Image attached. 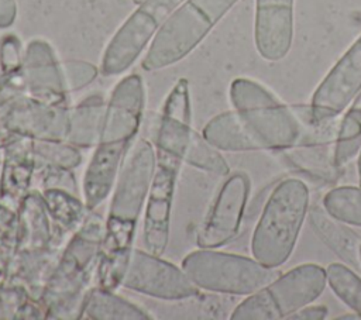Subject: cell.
<instances>
[{"label": "cell", "instance_id": "33", "mask_svg": "<svg viewBox=\"0 0 361 320\" xmlns=\"http://www.w3.org/2000/svg\"><path fill=\"white\" fill-rule=\"evenodd\" d=\"M327 314H329V309L326 306L306 304L298 312H295L293 314H290L288 320H323L327 317Z\"/></svg>", "mask_w": 361, "mask_h": 320}, {"label": "cell", "instance_id": "38", "mask_svg": "<svg viewBox=\"0 0 361 320\" xmlns=\"http://www.w3.org/2000/svg\"><path fill=\"white\" fill-rule=\"evenodd\" d=\"M360 261H361V244H360Z\"/></svg>", "mask_w": 361, "mask_h": 320}, {"label": "cell", "instance_id": "31", "mask_svg": "<svg viewBox=\"0 0 361 320\" xmlns=\"http://www.w3.org/2000/svg\"><path fill=\"white\" fill-rule=\"evenodd\" d=\"M24 52L21 42L14 34H6L0 39V68L1 76L21 72Z\"/></svg>", "mask_w": 361, "mask_h": 320}, {"label": "cell", "instance_id": "12", "mask_svg": "<svg viewBox=\"0 0 361 320\" xmlns=\"http://www.w3.org/2000/svg\"><path fill=\"white\" fill-rule=\"evenodd\" d=\"M248 195L250 179L244 172L224 180L196 234L199 248H219L238 234Z\"/></svg>", "mask_w": 361, "mask_h": 320}, {"label": "cell", "instance_id": "8", "mask_svg": "<svg viewBox=\"0 0 361 320\" xmlns=\"http://www.w3.org/2000/svg\"><path fill=\"white\" fill-rule=\"evenodd\" d=\"M182 269L199 289L227 295H252L281 275L276 268H268L255 258L214 248L189 252Z\"/></svg>", "mask_w": 361, "mask_h": 320}, {"label": "cell", "instance_id": "1", "mask_svg": "<svg viewBox=\"0 0 361 320\" xmlns=\"http://www.w3.org/2000/svg\"><path fill=\"white\" fill-rule=\"evenodd\" d=\"M340 117L319 120L310 104L283 103L233 110L213 117L202 135L219 151H276L333 145Z\"/></svg>", "mask_w": 361, "mask_h": 320}, {"label": "cell", "instance_id": "15", "mask_svg": "<svg viewBox=\"0 0 361 320\" xmlns=\"http://www.w3.org/2000/svg\"><path fill=\"white\" fill-rule=\"evenodd\" d=\"M196 131L190 125L189 83L180 78L165 99L155 133L157 152L171 155L183 162Z\"/></svg>", "mask_w": 361, "mask_h": 320}, {"label": "cell", "instance_id": "3", "mask_svg": "<svg viewBox=\"0 0 361 320\" xmlns=\"http://www.w3.org/2000/svg\"><path fill=\"white\" fill-rule=\"evenodd\" d=\"M103 231L102 217L87 214L51 268L38 297L47 319L80 317L92 272L97 268Z\"/></svg>", "mask_w": 361, "mask_h": 320}, {"label": "cell", "instance_id": "23", "mask_svg": "<svg viewBox=\"0 0 361 320\" xmlns=\"http://www.w3.org/2000/svg\"><path fill=\"white\" fill-rule=\"evenodd\" d=\"M39 193L54 223L65 233L76 231L86 217V204L63 187H42Z\"/></svg>", "mask_w": 361, "mask_h": 320}, {"label": "cell", "instance_id": "27", "mask_svg": "<svg viewBox=\"0 0 361 320\" xmlns=\"http://www.w3.org/2000/svg\"><path fill=\"white\" fill-rule=\"evenodd\" d=\"M37 166L72 169L82 162L80 152L68 141L32 140Z\"/></svg>", "mask_w": 361, "mask_h": 320}, {"label": "cell", "instance_id": "36", "mask_svg": "<svg viewBox=\"0 0 361 320\" xmlns=\"http://www.w3.org/2000/svg\"><path fill=\"white\" fill-rule=\"evenodd\" d=\"M358 182L361 186V151H360V158H358Z\"/></svg>", "mask_w": 361, "mask_h": 320}, {"label": "cell", "instance_id": "26", "mask_svg": "<svg viewBox=\"0 0 361 320\" xmlns=\"http://www.w3.org/2000/svg\"><path fill=\"white\" fill-rule=\"evenodd\" d=\"M326 278L333 293L361 316V278L351 268L338 262L326 268Z\"/></svg>", "mask_w": 361, "mask_h": 320}, {"label": "cell", "instance_id": "28", "mask_svg": "<svg viewBox=\"0 0 361 320\" xmlns=\"http://www.w3.org/2000/svg\"><path fill=\"white\" fill-rule=\"evenodd\" d=\"M230 100L235 110H245L279 103L276 96L271 93L267 87L247 78H237L231 82Z\"/></svg>", "mask_w": 361, "mask_h": 320}, {"label": "cell", "instance_id": "37", "mask_svg": "<svg viewBox=\"0 0 361 320\" xmlns=\"http://www.w3.org/2000/svg\"><path fill=\"white\" fill-rule=\"evenodd\" d=\"M133 1H134V3H137V4H140L142 0H133Z\"/></svg>", "mask_w": 361, "mask_h": 320}, {"label": "cell", "instance_id": "19", "mask_svg": "<svg viewBox=\"0 0 361 320\" xmlns=\"http://www.w3.org/2000/svg\"><path fill=\"white\" fill-rule=\"evenodd\" d=\"M128 149L130 145L123 142L99 141L96 144L83 178V196L89 211L94 210L113 189L120 164Z\"/></svg>", "mask_w": 361, "mask_h": 320}, {"label": "cell", "instance_id": "24", "mask_svg": "<svg viewBox=\"0 0 361 320\" xmlns=\"http://www.w3.org/2000/svg\"><path fill=\"white\" fill-rule=\"evenodd\" d=\"M286 158L302 172L324 182H334L340 175V169L334 164L333 149L324 152L323 147L292 148L286 149Z\"/></svg>", "mask_w": 361, "mask_h": 320}, {"label": "cell", "instance_id": "34", "mask_svg": "<svg viewBox=\"0 0 361 320\" xmlns=\"http://www.w3.org/2000/svg\"><path fill=\"white\" fill-rule=\"evenodd\" d=\"M17 16L16 0H0V28L10 27Z\"/></svg>", "mask_w": 361, "mask_h": 320}, {"label": "cell", "instance_id": "14", "mask_svg": "<svg viewBox=\"0 0 361 320\" xmlns=\"http://www.w3.org/2000/svg\"><path fill=\"white\" fill-rule=\"evenodd\" d=\"M361 90V35L334 63L312 94L316 118L338 117Z\"/></svg>", "mask_w": 361, "mask_h": 320}, {"label": "cell", "instance_id": "9", "mask_svg": "<svg viewBox=\"0 0 361 320\" xmlns=\"http://www.w3.org/2000/svg\"><path fill=\"white\" fill-rule=\"evenodd\" d=\"M66 104L38 100L24 90L0 85V145L14 138L66 141Z\"/></svg>", "mask_w": 361, "mask_h": 320}, {"label": "cell", "instance_id": "2", "mask_svg": "<svg viewBox=\"0 0 361 320\" xmlns=\"http://www.w3.org/2000/svg\"><path fill=\"white\" fill-rule=\"evenodd\" d=\"M155 166L157 152L154 147L144 138L138 140L120 169L104 223L96 268L97 286L103 289L114 290L121 285Z\"/></svg>", "mask_w": 361, "mask_h": 320}, {"label": "cell", "instance_id": "4", "mask_svg": "<svg viewBox=\"0 0 361 320\" xmlns=\"http://www.w3.org/2000/svg\"><path fill=\"white\" fill-rule=\"evenodd\" d=\"M18 223L13 251L4 265L6 279L11 285L23 286L38 300L49 273L51 264L63 233L54 231L56 226L48 213L39 192L30 190L17 209Z\"/></svg>", "mask_w": 361, "mask_h": 320}, {"label": "cell", "instance_id": "22", "mask_svg": "<svg viewBox=\"0 0 361 320\" xmlns=\"http://www.w3.org/2000/svg\"><path fill=\"white\" fill-rule=\"evenodd\" d=\"M79 319L89 320H149L141 307L130 303L113 290L96 286L89 289Z\"/></svg>", "mask_w": 361, "mask_h": 320}, {"label": "cell", "instance_id": "35", "mask_svg": "<svg viewBox=\"0 0 361 320\" xmlns=\"http://www.w3.org/2000/svg\"><path fill=\"white\" fill-rule=\"evenodd\" d=\"M337 319L340 320H348V319H361L360 314H344V316H338Z\"/></svg>", "mask_w": 361, "mask_h": 320}, {"label": "cell", "instance_id": "13", "mask_svg": "<svg viewBox=\"0 0 361 320\" xmlns=\"http://www.w3.org/2000/svg\"><path fill=\"white\" fill-rule=\"evenodd\" d=\"M180 164L179 159L171 155L157 152V166L144 217V244L147 251L155 255H161L168 245L171 209Z\"/></svg>", "mask_w": 361, "mask_h": 320}, {"label": "cell", "instance_id": "11", "mask_svg": "<svg viewBox=\"0 0 361 320\" xmlns=\"http://www.w3.org/2000/svg\"><path fill=\"white\" fill-rule=\"evenodd\" d=\"M121 285L162 300H182L199 293L182 268L141 250H133Z\"/></svg>", "mask_w": 361, "mask_h": 320}, {"label": "cell", "instance_id": "18", "mask_svg": "<svg viewBox=\"0 0 361 320\" xmlns=\"http://www.w3.org/2000/svg\"><path fill=\"white\" fill-rule=\"evenodd\" d=\"M37 168L31 138H14L4 145V161L0 175V200L17 211L30 193Z\"/></svg>", "mask_w": 361, "mask_h": 320}, {"label": "cell", "instance_id": "20", "mask_svg": "<svg viewBox=\"0 0 361 320\" xmlns=\"http://www.w3.org/2000/svg\"><path fill=\"white\" fill-rule=\"evenodd\" d=\"M106 100L100 94H92L69 110V128L66 141L75 147L96 145L100 137Z\"/></svg>", "mask_w": 361, "mask_h": 320}, {"label": "cell", "instance_id": "17", "mask_svg": "<svg viewBox=\"0 0 361 320\" xmlns=\"http://www.w3.org/2000/svg\"><path fill=\"white\" fill-rule=\"evenodd\" d=\"M23 78L25 92L42 101L66 104V86L62 66L58 63L52 47L39 38L28 42L23 58Z\"/></svg>", "mask_w": 361, "mask_h": 320}, {"label": "cell", "instance_id": "25", "mask_svg": "<svg viewBox=\"0 0 361 320\" xmlns=\"http://www.w3.org/2000/svg\"><path fill=\"white\" fill-rule=\"evenodd\" d=\"M323 209L336 220L361 227V186H338L323 197Z\"/></svg>", "mask_w": 361, "mask_h": 320}, {"label": "cell", "instance_id": "32", "mask_svg": "<svg viewBox=\"0 0 361 320\" xmlns=\"http://www.w3.org/2000/svg\"><path fill=\"white\" fill-rule=\"evenodd\" d=\"M17 223H18L17 211L0 200V254L3 257H7V259L14 247Z\"/></svg>", "mask_w": 361, "mask_h": 320}, {"label": "cell", "instance_id": "5", "mask_svg": "<svg viewBox=\"0 0 361 320\" xmlns=\"http://www.w3.org/2000/svg\"><path fill=\"white\" fill-rule=\"evenodd\" d=\"M309 207V189L296 178L279 182L267 200L251 238L252 257L268 268L283 265L295 245Z\"/></svg>", "mask_w": 361, "mask_h": 320}, {"label": "cell", "instance_id": "7", "mask_svg": "<svg viewBox=\"0 0 361 320\" xmlns=\"http://www.w3.org/2000/svg\"><path fill=\"white\" fill-rule=\"evenodd\" d=\"M327 283L326 269L302 264L248 295L231 313V320H282L316 300Z\"/></svg>", "mask_w": 361, "mask_h": 320}, {"label": "cell", "instance_id": "16", "mask_svg": "<svg viewBox=\"0 0 361 320\" xmlns=\"http://www.w3.org/2000/svg\"><path fill=\"white\" fill-rule=\"evenodd\" d=\"M293 3L295 0H255L254 41L265 61H281L290 49Z\"/></svg>", "mask_w": 361, "mask_h": 320}, {"label": "cell", "instance_id": "29", "mask_svg": "<svg viewBox=\"0 0 361 320\" xmlns=\"http://www.w3.org/2000/svg\"><path fill=\"white\" fill-rule=\"evenodd\" d=\"M183 162L197 169H202L214 175H220V176H226L230 172L228 164L221 156L219 149L197 133L195 134V138L185 155Z\"/></svg>", "mask_w": 361, "mask_h": 320}, {"label": "cell", "instance_id": "6", "mask_svg": "<svg viewBox=\"0 0 361 320\" xmlns=\"http://www.w3.org/2000/svg\"><path fill=\"white\" fill-rule=\"evenodd\" d=\"M238 0H186L154 37L142 68L157 70L189 55Z\"/></svg>", "mask_w": 361, "mask_h": 320}, {"label": "cell", "instance_id": "30", "mask_svg": "<svg viewBox=\"0 0 361 320\" xmlns=\"http://www.w3.org/2000/svg\"><path fill=\"white\" fill-rule=\"evenodd\" d=\"M61 66L66 90H79L97 76V68L85 61H66Z\"/></svg>", "mask_w": 361, "mask_h": 320}, {"label": "cell", "instance_id": "10", "mask_svg": "<svg viewBox=\"0 0 361 320\" xmlns=\"http://www.w3.org/2000/svg\"><path fill=\"white\" fill-rule=\"evenodd\" d=\"M183 1L142 0L109 42L102 59V73L114 76L127 70L168 17Z\"/></svg>", "mask_w": 361, "mask_h": 320}, {"label": "cell", "instance_id": "21", "mask_svg": "<svg viewBox=\"0 0 361 320\" xmlns=\"http://www.w3.org/2000/svg\"><path fill=\"white\" fill-rule=\"evenodd\" d=\"M310 224L319 237L345 262L353 266H360V244L361 240L354 231L333 219L324 209L313 207L310 210Z\"/></svg>", "mask_w": 361, "mask_h": 320}]
</instances>
